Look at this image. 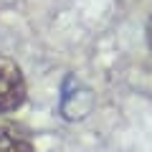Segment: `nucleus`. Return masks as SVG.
<instances>
[{"mask_svg":"<svg viewBox=\"0 0 152 152\" xmlns=\"http://www.w3.org/2000/svg\"><path fill=\"white\" fill-rule=\"evenodd\" d=\"M26 76L20 66L8 56H0V114H10L26 102Z\"/></svg>","mask_w":152,"mask_h":152,"instance_id":"f257e3e1","label":"nucleus"},{"mask_svg":"<svg viewBox=\"0 0 152 152\" xmlns=\"http://www.w3.org/2000/svg\"><path fill=\"white\" fill-rule=\"evenodd\" d=\"M0 152H36V145L23 127L0 124Z\"/></svg>","mask_w":152,"mask_h":152,"instance_id":"f03ea898","label":"nucleus"},{"mask_svg":"<svg viewBox=\"0 0 152 152\" xmlns=\"http://www.w3.org/2000/svg\"><path fill=\"white\" fill-rule=\"evenodd\" d=\"M145 41H147V48L152 51V15H150V20L145 26Z\"/></svg>","mask_w":152,"mask_h":152,"instance_id":"7ed1b4c3","label":"nucleus"}]
</instances>
